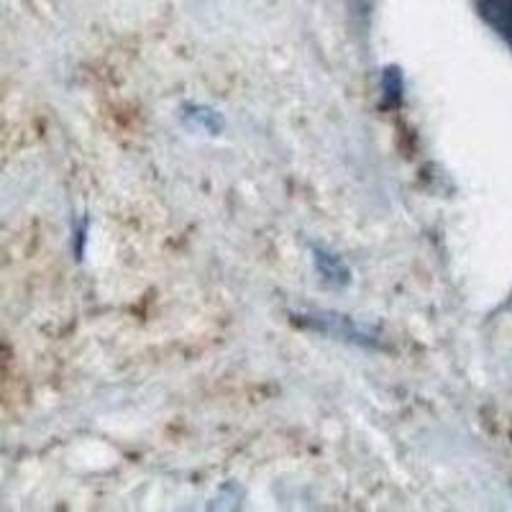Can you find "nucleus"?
<instances>
[{
    "instance_id": "f257e3e1",
    "label": "nucleus",
    "mask_w": 512,
    "mask_h": 512,
    "mask_svg": "<svg viewBox=\"0 0 512 512\" xmlns=\"http://www.w3.org/2000/svg\"><path fill=\"white\" fill-rule=\"evenodd\" d=\"M484 24L512 47V0H477Z\"/></svg>"
}]
</instances>
